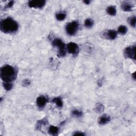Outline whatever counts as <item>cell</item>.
<instances>
[{
	"mask_svg": "<svg viewBox=\"0 0 136 136\" xmlns=\"http://www.w3.org/2000/svg\"><path fill=\"white\" fill-rule=\"evenodd\" d=\"M17 72L14 67L10 65H5L0 70V77L3 82L12 83L16 80Z\"/></svg>",
	"mask_w": 136,
	"mask_h": 136,
	"instance_id": "6da1fadb",
	"label": "cell"
},
{
	"mask_svg": "<svg viewBox=\"0 0 136 136\" xmlns=\"http://www.w3.org/2000/svg\"><path fill=\"white\" fill-rule=\"evenodd\" d=\"M0 28L5 33H13L18 31L19 25L16 20L11 17H8L1 20Z\"/></svg>",
	"mask_w": 136,
	"mask_h": 136,
	"instance_id": "7a4b0ae2",
	"label": "cell"
},
{
	"mask_svg": "<svg viewBox=\"0 0 136 136\" xmlns=\"http://www.w3.org/2000/svg\"><path fill=\"white\" fill-rule=\"evenodd\" d=\"M52 45L58 49V55L59 57H64L66 55V48L65 44L60 38H55L52 41Z\"/></svg>",
	"mask_w": 136,
	"mask_h": 136,
	"instance_id": "3957f363",
	"label": "cell"
},
{
	"mask_svg": "<svg viewBox=\"0 0 136 136\" xmlns=\"http://www.w3.org/2000/svg\"><path fill=\"white\" fill-rule=\"evenodd\" d=\"M79 23L77 21H73L67 24L65 26V31L69 36H73L77 33L79 29Z\"/></svg>",
	"mask_w": 136,
	"mask_h": 136,
	"instance_id": "277c9868",
	"label": "cell"
},
{
	"mask_svg": "<svg viewBox=\"0 0 136 136\" xmlns=\"http://www.w3.org/2000/svg\"><path fill=\"white\" fill-rule=\"evenodd\" d=\"M66 50L70 54L73 56H77L80 51L79 46L78 45L74 42H70L66 45Z\"/></svg>",
	"mask_w": 136,
	"mask_h": 136,
	"instance_id": "5b68a950",
	"label": "cell"
},
{
	"mask_svg": "<svg viewBox=\"0 0 136 136\" xmlns=\"http://www.w3.org/2000/svg\"><path fill=\"white\" fill-rule=\"evenodd\" d=\"M124 55L128 59L135 60V46L132 45L126 47L124 51Z\"/></svg>",
	"mask_w": 136,
	"mask_h": 136,
	"instance_id": "8992f818",
	"label": "cell"
},
{
	"mask_svg": "<svg viewBox=\"0 0 136 136\" xmlns=\"http://www.w3.org/2000/svg\"><path fill=\"white\" fill-rule=\"evenodd\" d=\"M46 4L45 1L43 0H32L28 2L29 7L35 9H42Z\"/></svg>",
	"mask_w": 136,
	"mask_h": 136,
	"instance_id": "52a82bcc",
	"label": "cell"
},
{
	"mask_svg": "<svg viewBox=\"0 0 136 136\" xmlns=\"http://www.w3.org/2000/svg\"><path fill=\"white\" fill-rule=\"evenodd\" d=\"M47 102V98L44 95H42L37 97L36 99V104L39 109H43L45 106Z\"/></svg>",
	"mask_w": 136,
	"mask_h": 136,
	"instance_id": "ba28073f",
	"label": "cell"
},
{
	"mask_svg": "<svg viewBox=\"0 0 136 136\" xmlns=\"http://www.w3.org/2000/svg\"><path fill=\"white\" fill-rule=\"evenodd\" d=\"M118 32L113 29H110L107 30L105 33H104V36L107 39L110 40H114L116 39L118 36Z\"/></svg>",
	"mask_w": 136,
	"mask_h": 136,
	"instance_id": "9c48e42d",
	"label": "cell"
},
{
	"mask_svg": "<svg viewBox=\"0 0 136 136\" xmlns=\"http://www.w3.org/2000/svg\"><path fill=\"white\" fill-rule=\"evenodd\" d=\"M111 120L110 117L108 115L104 114L101 116L98 120V123L101 125H104L108 123Z\"/></svg>",
	"mask_w": 136,
	"mask_h": 136,
	"instance_id": "30bf717a",
	"label": "cell"
},
{
	"mask_svg": "<svg viewBox=\"0 0 136 136\" xmlns=\"http://www.w3.org/2000/svg\"><path fill=\"white\" fill-rule=\"evenodd\" d=\"M121 9L125 12L131 11L133 8V5L129 2H124L121 4Z\"/></svg>",
	"mask_w": 136,
	"mask_h": 136,
	"instance_id": "8fae6325",
	"label": "cell"
},
{
	"mask_svg": "<svg viewBox=\"0 0 136 136\" xmlns=\"http://www.w3.org/2000/svg\"><path fill=\"white\" fill-rule=\"evenodd\" d=\"M107 13L111 16H115L117 14L116 6L114 5H111L108 6L106 9Z\"/></svg>",
	"mask_w": 136,
	"mask_h": 136,
	"instance_id": "7c38bea8",
	"label": "cell"
},
{
	"mask_svg": "<svg viewBox=\"0 0 136 136\" xmlns=\"http://www.w3.org/2000/svg\"><path fill=\"white\" fill-rule=\"evenodd\" d=\"M49 133L50 134L55 136L58 135L59 132V129L58 127H55L54 126H51L50 127L49 129Z\"/></svg>",
	"mask_w": 136,
	"mask_h": 136,
	"instance_id": "4fadbf2b",
	"label": "cell"
},
{
	"mask_svg": "<svg viewBox=\"0 0 136 136\" xmlns=\"http://www.w3.org/2000/svg\"><path fill=\"white\" fill-rule=\"evenodd\" d=\"M52 102L55 103L59 107H62L63 106V101L62 100V98L60 97H54L52 99Z\"/></svg>",
	"mask_w": 136,
	"mask_h": 136,
	"instance_id": "5bb4252c",
	"label": "cell"
},
{
	"mask_svg": "<svg viewBox=\"0 0 136 136\" xmlns=\"http://www.w3.org/2000/svg\"><path fill=\"white\" fill-rule=\"evenodd\" d=\"M66 17V13L64 12H59L56 13L55 15V18L56 20L59 21H62L63 20H64Z\"/></svg>",
	"mask_w": 136,
	"mask_h": 136,
	"instance_id": "9a60e30c",
	"label": "cell"
},
{
	"mask_svg": "<svg viewBox=\"0 0 136 136\" xmlns=\"http://www.w3.org/2000/svg\"><path fill=\"white\" fill-rule=\"evenodd\" d=\"M94 22L93 20L90 18H88L85 20L84 22V26L87 28L90 29L94 26Z\"/></svg>",
	"mask_w": 136,
	"mask_h": 136,
	"instance_id": "2e32d148",
	"label": "cell"
},
{
	"mask_svg": "<svg viewBox=\"0 0 136 136\" xmlns=\"http://www.w3.org/2000/svg\"><path fill=\"white\" fill-rule=\"evenodd\" d=\"M47 120L46 119H42L38 121L37 123L36 124V128L38 130H40V129L42 128L43 126H45L46 124H47Z\"/></svg>",
	"mask_w": 136,
	"mask_h": 136,
	"instance_id": "e0dca14e",
	"label": "cell"
},
{
	"mask_svg": "<svg viewBox=\"0 0 136 136\" xmlns=\"http://www.w3.org/2000/svg\"><path fill=\"white\" fill-rule=\"evenodd\" d=\"M128 31V28L127 27L124 25H121L118 28V33L121 34V35H125Z\"/></svg>",
	"mask_w": 136,
	"mask_h": 136,
	"instance_id": "ac0fdd59",
	"label": "cell"
},
{
	"mask_svg": "<svg viewBox=\"0 0 136 136\" xmlns=\"http://www.w3.org/2000/svg\"><path fill=\"white\" fill-rule=\"evenodd\" d=\"M72 116H73L74 117L79 118H81V117L83 116V113L82 111H81L80 110H73L72 111Z\"/></svg>",
	"mask_w": 136,
	"mask_h": 136,
	"instance_id": "d6986e66",
	"label": "cell"
},
{
	"mask_svg": "<svg viewBox=\"0 0 136 136\" xmlns=\"http://www.w3.org/2000/svg\"><path fill=\"white\" fill-rule=\"evenodd\" d=\"M3 87L4 89L7 91L11 90L13 88V84H12V83L3 82Z\"/></svg>",
	"mask_w": 136,
	"mask_h": 136,
	"instance_id": "ffe728a7",
	"label": "cell"
},
{
	"mask_svg": "<svg viewBox=\"0 0 136 136\" xmlns=\"http://www.w3.org/2000/svg\"><path fill=\"white\" fill-rule=\"evenodd\" d=\"M104 106L100 103H98V104H97L96 107H95V110L97 113H100L104 111Z\"/></svg>",
	"mask_w": 136,
	"mask_h": 136,
	"instance_id": "44dd1931",
	"label": "cell"
},
{
	"mask_svg": "<svg viewBox=\"0 0 136 136\" xmlns=\"http://www.w3.org/2000/svg\"><path fill=\"white\" fill-rule=\"evenodd\" d=\"M129 22L130 26L133 28H135L136 23V18L135 16H132L129 19Z\"/></svg>",
	"mask_w": 136,
	"mask_h": 136,
	"instance_id": "7402d4cb",
	"label": "cell"
},
{
	"mask_svg": "<svg viewBox=\"0 0 136 136\" xmlns=\"http://www.w3.org/2000/svg\"><path fill=\"white\" fill-rule=\"evenodd\" d=\"M13 4H14V1H10L5 6L4 8L5 9H9L12 7V6L13 5Z\"/></svg>",
	"mask_w": 136,
	"mask_h": 136,
	"instance_id": "603a6c76",
	"label": "cell"
},
{
	"mask_svg": "<svg viewBox=\"0 0 136 136\" xmlns=\"http://www.w3.org/2000/svg\"><path fill=\"white\" fill-rule=\"evenodd\" d=\"M22 84V85L24 86H28L30 85V81L28 79H25V80H23Z\"/></svg>",
	"mask_w": 136,
	"mask_h": 136,
	"instance_id": "cb8c5ba5",
	"label": "cell"
},
{
	"mask_svg": "<svg viewBox=\"0 0 136 136\" xmlns=\"http://www.w3.org/2000/svg\"><path fill=\"white\" fill-rule=\"evenodd\" d=\"M73 135H85L86 134L84 133L83 132H80V131H76L75 133L73 134Z\"/></svg>",
	"mask_w": 136,
	"mask_h": 136,
	"instance_id": "d4e9b609",
	"label": "cell"
},
{
	"mask_svg": "<svg viewBox=\"0 0 136 136\" xmlns=\"http://www.w3.org/2000/svg\"><path fill=\"white\" fill-rule=\"evenodd\" d=\"M84 3L85 4H86L88 5V4H90V3H91V1H89V0H88V1H84Z\"/></svg>",
	"mask_w": 136,
	"mask_h": 136,
	"instance_id": "484cf974",
	"label": "cell"
},
{
	"mask_svg": "<svg viewBox=\"0 0 136 136\" xmlns=\"http://www.w3.org/2000/svg\"><path fill=\"white\" fill-rule=\"evenodd\" d=\"M135 72H134L133 74H132V78H133V79H134V80H135Z\"/></svg>",
	"mask_w": 136,
	"mask_h": 136,
	"instance_id": "4316f807",
	"label": "cell"
}]
</instances>
